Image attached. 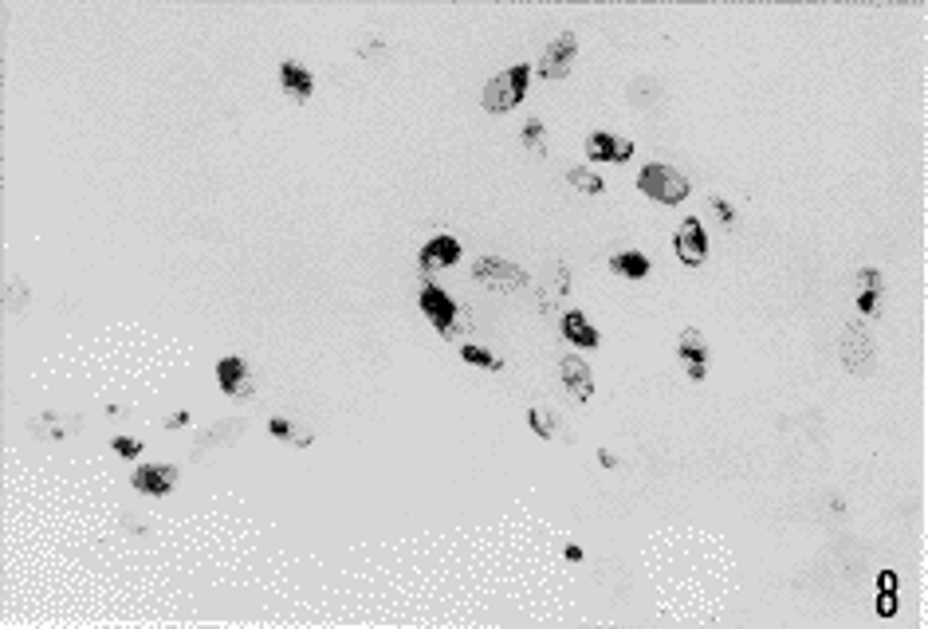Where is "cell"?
<instances>
[{"label": "cell", "instance_id": "1", "mask_svg": "<svg viewBox=\"0 0 928 629\" xmlns=\"http://www.w3.org/2000/svg\"><path fill=\"white\" fill-rule=\"evenodd\" d=\"M528 83H531V67L528 64H516V67L499 71L496 79L484 83V94H480L484 111L504 114V111H511V106H519L523 94H528Z\"/></svg>", "mask_w": 928, "mask_h": 629}, {"label": "cell", "instance_id": "2", "mask_svg": "<svg viewBox=\"0 0 928 629\" xmlns=\"http://www.w3.org/2000/svg\"><path fill=\"white\" fill-rule=\"evenodd\" d=\"M637 189L646 193L649 201H661V205H681V201L693 193V185H688V177L681 170H673V165L665 162H653L646 170L637 173Z\"/></svg>", "mask_w": 928, "mask_h": 629}, {"label": "cell", "instance_id": "3", "mask_svg": "<svg viewBox=\"0 0 928 629\" xmlns=\"http://www.w3.org/2000/svg\"><path fill=\"white\" fill-rule=\"evenodd\" d=\"M418 303H421V315L429 319L445 339H460V307L449 300V291L441 288V283H425Z\"/></svg>", "mask_w": 928, "mask_h": 629}, {"label": "cell", "instance_id": "4", "mask_svg": "<svg viewBox=\"0 0 928 629\" xmlns=\"http://www.w3.org/2000/svg\"><path fill=\"white\" fill-rule=\"evenodd\" d=\"M472 280L484 283L488 291H519L523 283H531V276L519 264H508L499 256H480L472 264Z\"/></svg>", "mask_w": 928, "mask_h": 629}, {"label": "cell", "instance_id": "5", "mask_svg": "<svg viewBox=\"0 0 928 629\" xmlns=\"http://www.w3.org/2000/svg\"><path fill=\"white\" fill-rule=\"evenodd\" d=\"M575 52H578V35L575 32H558L551 44H547V52L539 59V75L543 79H563L570 64H575Z\"/></svg>", "mask_w": 928, "mask_h": 629}, {"label": "cell", "instance_id": "6", "mask_svg": "<svg viewBox=\"0 0 928 629\" xmlns=\"http://www.w3.org/2000/svg\"><path fill=\"white\" fill-rule=\"evenodd\" d=\"M673 248H676V256H681V264L700 268V264H705V256H708V236H705V224H700L696 217L681 221V229H676V236H673Z\"/></svg>", "mask_w": 928, "mask_h": 629}, {"label": "cell", "instance_id": "7", "mask_svg": "<svg viewBox=\"0 0 928 629\" xmlns=\"http://www.w3.org/2000/svg\"><path fill=\"white\" fill-rule=\"evenodd\" d=\"M870 359H874V339L865 335L862 323H850L842 330V366H846L850 374H862Z\"/></svg>", "mask_w": 928, "mask_h": 629}, {"label": "cell", "instance_id": "8", "mask_svg": "<svg viewBox=\"0 0 928 629\" xmlns=\"http://www.w3.org/2000/svg\"><path fill=\"white\" fill-rule=\"evenodd\" d=\"M587 158L590 162H629L634 158V142L617 138L610 130H598V134L587 138Z\"/></svg>", "mask_w": 928, "mask_h": 629}, {"label": "cell", "instance_id": "9", "mask_svg": "<svg viewBox=\"0 0 928 629\" xmlns=\"http://www.w3.org/2000/svg\"><path fill=\"white\" fill-rule=\"evenodd\" d=\"M177 477H182V472H177L173 465H142V468H134L130 484L146 496H165L177 484Z\"/></svg>", "mask_w": 928, "mask_h": 629}, {"label": "cell", "instance_id": "10", "mask_svg": "<svg viewBox=\"0 0 928 629\" xmlns=\"http://www.w3.org/2000/svg\"><path fill=\"white\" fill-rule=\"evenodd\" d=\"M676 350H681V359L688 362V378L693 382H705V362H708V347H705V335H700L696 327L681 330V342H676Z\"/></svg>", "mask_w": 928, "mask_h": 629}, {"label": "cell", "instance_id": "11", "mask_svg": "<svg viewBox=\"0 0 928 629\" xmlns=\"http://www.w3.org/2000/svg\"><path fill=\"white\" fill-rule=\"evenodd\" d=\"M460 260V241L457 236H433V241L421 244V268L437 271V268H453Z\"/></svg>", "mask_w": 928, "mask_h": 629}, {"label": "cell", "instance_id": "12", "mask_svg": "<svg viewBox=\"0 0 928 629\" xmlns=\"http://www.w3.org/2000/svg\"><path fill=\"white\" fill-rule=\"evenodd\" d=\"M217 382H221V389H224L229 398H248V394H252V382H248V366H244V359H236V354H229V359L217 362Z\"/></svg>", "mask_w": 928, "mask_h": 629}, {"label": "cell", "instance_id": "13", "mask_svg": "<svg viewBox=\"0 0 928 629\" xmlns=\"http://www.w3.org/2000/svg\"><path fill=\"white\" fill-rule=\"evenodd\" d=\"M558 378H563L567 389H570V394H575L578 401H590V398H594V378H590V366L582 362V359H575V354L558 362Z\"/></svg>", "mask_w": 928, "mask_h": 629}, {"label": "cell", "instance_id": "14", "mask_svg": "<svg viewBox=\"0 0 928 629\" xmlns=\"http://www.w3.org/2000/svg\"><path fill=\"white\" fill-rule=\"evenodd\" d=\"M280 83H283V91L291 94V103H307V99H311V91H315L311 71L300 67L295 59H288V64L280 67Z\"/></svg>", "mask_w": 928, "mask_h": 629}, {"label": "cell", "instance_id": "15", "mask_svg": "<svg viewBox=\"0 0 928 629\" xmlns=\"http://www.w3.org/2000/svg\"><path fill=\"white\" fill-rule=\"evenodd\" d=\"M563 335H567V342H575V347H587V350L598 347V330L590 327V319L582 311H567L563 315Z\"/></svg>", "mask_w": 928, "mask_h": 629}, {"label": "cell", "instance_id": "16", "mask_svg": "<svg viewBox=\"0 0 928 629\" xmlns=\"http://www.w3.org/2000/svg\"><path fill=\"white\" fill-rule=\"evenodd\" d=\"M610 268L626 280H646L649 276V256L646 252H617V256H610Z\"/></svg>", "mask_w": 928, "mask_h": 629}, {"label": "cell", "instance_id": "17", "mask_svg": "<svg viewBox=\"0 0 928 629\" xmlns=\"http://www.w3.org/2000/svg\"><path fill=\"white\" fill-rule=\"evenodd\" d=\"M567 182L575 189H582V193H602V189H606V182L590 170V165H575V170H567Z\"/></svg>", "mask_w": 928, "mask_h": 629}, {"label": "cell", "instance_id": "18", "mask_svg": "<svg viewBox=\"0 0 928 629\" xmlns=\"http://www.w3.org/2000/svg\"><path fill=\"white\" fill-rule=\"evenodd\" d=\"M460 359L472 362V366H484V370H504V362L492 359V354L480 350V347H472V342H460Z\"/></svg>", "mask_w": 928, "mask_h": 629}, {"label": "cell", "instance_id": "19", "mask_svg": "<svg viewBox=\"0 0 928 629\" xmlns=\"http://www.w3.org/2000/svg\"><path fill=\"white\" fill-rule=\"evenodd\" d=\"M523 146H531L535 153H547V146H543V123H539V118H528V123H523Z\"/></svg>", "mask_w": 928, "mask_h": 629}, {"label": "cell", "instance_id": "20", "mask_svg": "<svg viewBox=\"0 0 928 629\" xmlns=\"http://www.w3.org/2000/svg\"><path fill=\"white\" fill-rule=\"evenodd\" d=\"M528 421H531V429L539 433L543 441H551V437H555V421H551V413H547L543 406H539V409H531V413H528Z\"/></svg>", "mask_w": 928, "mask_h": 629}, {"label": "cell", "instance_id": "21", "mask_svg": "<svg viewBox=\"0 0 928 629\" xmlns=\"http://www.w3.org/2000/svg\"><path fill=\"white\" fill-rule=\"evenodd\" d=\"M858 311H862V315H877V311H882V291L862 288V295H858Z\"/></svg>", "mask_w": 928, "mask_h": 629}, {"label": "cell", "instance_id": "22", "mask_svg": "<svg viewBox=\"0 0 928 629\" xmlns=\"http://www.w3.org/2000/svg\"><path fill=\"white\" fill-rule=\"evenodd\" d=\"M268 429H271V437H291V445H311L307 437H295V429H291V425L283 421V418H271V421H268Z\"/></svg>", "mask_w": 928, "mask_h": 629}, {"label": "cell", "instance_id": "23", "mask_svg": "<svg viewBox=\"0 0 928 629\" xmlns=\"http://www.w3.org/2000/svg\"><path fill=\"white\" fill-rule=\"evenodd\" d=\"M114 453L138 457V453H142V441H134V437H114Z\"/></svg>", "mask_w": 928, "mask_h": 629}, {"label": "cell", "instance_id": "24", "mask_svg": "<svg viewBox=\"0 0 928 629\" xmlns=\"http://www.w3.org/2000/svg\"><path fill=\"white\" fill-rule=\"evenodd\" d=\"M708 205L720 212V221H724V224H735V212H732V205H728V201H724V197H716V193H712V197H708Z\"/></svg>", "mask_w": 928, "mask_h": 629}, {"label": "cell", "instance_id": "25", "mask_svg": "<svg viewBox=\"0 0 928 629\" xmlns=\"http://www.w3.org/2000/svg\"><path fill=\"white\" fill-rule=\"evenodd\" d=\"M858 280H862V288H870V291H882V271H874V268H862V271H858Z\"/></svg>", "mask_w": 928, "mask_h": 629}, {"label": "cell", "instance_id": "26", "mask_svg": "<svg viewBox=\"0 0 928 629\" xmlns=\"http://www.w3.org/2000/svg\"><path fill=\"white\" fill-rule=\"evenodd\" d=\"M182 425H189V413L182 409V413H170V418H165V429H182Z\"/></svg>", "mask_w": 928, "mask_h": 629}, {"label": "cell", "instance_id": "27", "mask_svg": "<svg viewBox=\"0 0 928 629\" xmlns=\"http://www.w3.org/2000/svg\"><path fill=\"white\" fill-rule=\"evenodd\" d=\"M598 460H602V465H606V468H614V465H617V457L610 453V448H602V453H598Z\"/></svg>", "mask_w": 928, "mask_h": 629}, {"label": "cell", "instance_id": "28", "mask_svg": "<svg viewBox=\"0 0 928 629\" xmlns=\"http://www.w3.org/2000/svg\"><path fill=\"white\" fill-rule=\"evenodd\" d=\"M893 586H897V578H893V575H882V590H885V595H893Z\"/></svg>", "mask_w": 928, "mask_h": 629}]
</instances>
